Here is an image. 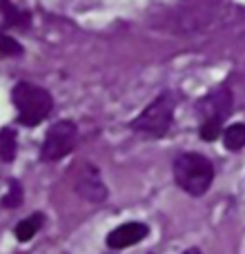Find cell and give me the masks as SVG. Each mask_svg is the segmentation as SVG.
Masks as SVG:
<instances>
[{
    "label": "cell",
    "instance_id": "cell-9",
    "mask_svg": "<svg viewBox=\"0 0 245 254\" xmlns=\"http://www.w3.org/2000/svg\"><path fill=\"white\" fill-rule=\"evenodd\" d=\"M45 223V214L43 212H34L31 216H27V219H22L20 223L16 225V230H13V234H16V239L20 243H27L31 241V239L36 237V234L40 232V228H43Z\"/></svg>",
    "mask_w": 245,
    "mask_h": 254
},
{
    "label": "cell",
    "instance_id": "cell-3",
    "mask_svg": "<svg viewBox=\"0 0 245 254\" xmlns=\"http://www.w3.org/2000/svg\"><path fill=\"white\" fill-rule=\"evenodd\" d=\"M174 110H176V101L172 92H161L134 121L129 123V127L136 134H145L152 138H163L170 131L172 121H174Z\"/></svg>",
    "mask_w": 245,
    "mask_h": 254
},
{
    "label": "cell",
    "instance_id": "cell-13",
    "mask_svg": "<svg viewBox=\"0 0 245 254\" xmlns=\"http://www.w3.org/2000/svg\"><path fill=\"white\" fill-rule=\"evenodd\" d=\"M25 54V47L18 43L13 36L9 34H0V56L4 58H20Z\"/></svg>",
    "mask_w": 245,
    "mask_h": 254
},
{
    "label": "cell",
    "instance_id": "cell-12",
    "mask_svg": "<svg viewBox=\"0 0 245 254\" xmlns=\"http://www.w3.org/2000/svg\"><path fill=\"white\" fill-rule=\"evenodd\" d=\"M22 198H25V190H22L20 181L11 179L9 181V192L2 196V205L13 210V207H20L22 205Z\"/></svg>",
    "mask_w": 245,
    "mask_h": 254
},
{
    "label": "cell",
    "instance_id": "cell-11",
    "mask_svg": "<svg viewBox=\"0 0 245 254\" xmlns=\"http://www.w3.org/2000/svg\"><path fill=\"white\" fill-rule=\"evenodd\" d=\"M223 145L230 152H239L245 147V123H232L223 129Z\"/></svg>",
    "mask_w": 245,
    "mask_h": 254
},
{
    "label": "cell",
    "instance_id": "cell-5",
    "mask_svg": "<svg viewBox=\"0 0 245 254\" xmlns=\"http://www.w3.org/2000/svg\"><path fill=\"white\" fill-rule=\"evenodd\" d=\"M74 190H76V194H78L80 198L94 203V205L105 203V198H107V185H105V181H103V176H101V170H98L94 163H89V161L80 163L78 170H76Z\"/></svg>",
    "mask_w": 245,
    "mask_h": 254
},
{
    "label": "cell",
    "instance_id": "cell-14",
    "mask_svg": "<svg viewBox=\"0 0 245 254\" xmlns=\"http://www.w3.org/2000/svg\"><path fill=\"white\" fill-rule=\"evenodd\" d=\"M198 134H201L203 140L212 143V140H216L223 134V123H219V121H203L201 127H198Z\"/></svg>",
    "mask_w": 245,
    "mask_h": 254
},
{
    "label": "cell",
    "instance_id": "cell-15",
    "mask_svg": "<svg viewBox=\"0 0 245 254\" xmlns=\"http://www.w3.org/2000/svg\"><path fill=\"white\" fill-rule=\"evenodd\" d=\"M183 254H201V250H198V248H189V250L183 252Z\"/></svg>",
    "mask_w": 245,
    "mask_h": 254
},
{
    "label": "cell",
    "instance_id": "cell-8",
    "mask_svg": "<svg viewBox=\"0 0 245 254\" xmlns=\"http://www.w3.org/2000/svg\"><path fill=\"white\" fill-rule=\"evenodd\" d=\"M0 11H2V16H4V25H9V27H20V29H25V27L31 25V13L27 11V9L16 7L11 0H0Z\"/></svg>",
    "mask_w": 245,
    "mask_h": 254
},
{
    "label": "cell",
    "instance_id": "cell-10",
    "mask_svg": "<svg viewBox=\"0 0 245 254\" xmlns=\"http://www.w3.org/2000/svg\"><path fill=\"white\" fill-rule=\"evenodd\" d=\"M18 154V134L13 127H2L0 129V161L11 163Z\"/></svg>",
    "mask_w": 245,
    "mask_h": 254
},
{
    "label": "cell",
    "instance_id": "cell-7",
    "mask_svg": "<svg viewBox=\"0 0 245 254\" xmlns=\"http://www.w3.org/2000/svg\"><path fill=\"white\" fill-rule=\"evenodd\" d=\"M147 234H149V228L145 223L129 221V223H122L107 234V248H112V250H125V248L140 243Z\"/></svg>",
    "mask_w": 245,
    "mask_h": 254
},
{
    "label": "cell",
    "instance_id": "cell-4",
    "mask_svg": "<svg viewBox=\"0 0 245 254\" xmlns=\"http://www.w3.org/2000/svg\"><path fill=\"white\" fill-rule=\"evenodd\" d=\"M76 143H78V125L69 119L58 121L45 134V140L40 145V161L45 163L61 161L67 154L74 152Z\"/></svg>",
    "mask_w": 245,
    "mask_h": 254
},
{
    "label": "cell",
    "instance_id": "cell-2",
    "mask_svg": "<svg viewBox=\"0 0 245 254\" xmlns=\"http://www.w3.org/2000/svg\"><path fill=\"white\" fill-rule=\"evenodd\" d=\"M174 181L189 196H203L214 181V165L198 152H183L174 158Z\"/></svg>",
    "mask_w": 245,
    "mask_h": 254
},
{
    "label": "cell",
    "instance_id": "cell-6",
    "mask_svg": "<svg viewBox=\"0 0 245 254\" xmlns=\"http://www.w3.org/2000/svg\"><path fill=\"white\" fill-rule=\"evenodd\" d=\"M232 105H234L232 92L228 87H219L216 92L207 94L205 98L198 101L196 112L201 116V123L203 121H219V123H223L230 116V112H232Z\"/></svg>",
    "mask_w": 245,
    "mask_h": 254
},
{
    "label": "cell",
    "instance_id": "cell-1",
    "mask_svg": "<svg viewBox=\"0 0 245 254\" xmlns=\"http://www.w3.org/2000/svg\"><path fill=\"white\" fill-rule=\"evenodd\" d=\"M11 101L16 107L18 123L22 127H38L52 114L54 96L45 87L29 80H18L11 89Z\"/></svg>",
    "mask_w": 245,
    "mask_h": 254
}]
</instances>
